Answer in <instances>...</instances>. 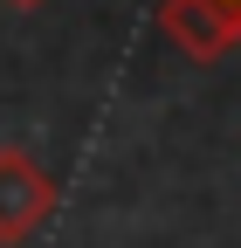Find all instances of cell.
Segmentation results:
<instances>
[{"mask_svg": "<svg viewBox=\"0 0 241 248\" xmlns=\"http://www.w3.org/2000/svg\"><path fill=\"white\" fill-rule=\"evenodd\" d=\"M55 179L48 166H35L21 145H0V241L21 248V241H35V228H48V214H55Z\"/></svg>", "mask_w": 241, "mask_h": 248, "instance_id": "cell-1", "label": "cell"}, {"mask_svg": "<svg viewBox=\"0 0 241 248\" xmlns=\"http://www.w3.org/2000/svg\"><path fill=\"white\" fill-rule=\"evenodd\" d=\"M159 28L179 55L221 62L227 48H241V0H159Z\"/></svg>", "mask_w": 241, "mask_h": 248, "instance_id": "cell-2", "label": "cell"}, {"mask_svg": "<svg viewBox=\"0 0 241 248\" xmlns=\"http://www.w3.org/2000/svg\"><path fill=\"white\" fill-rule=\"evenodd\" d=\"M14 7H48V0H14Z\"/></svg>", "mask_w": 241, "mask_h": 248, "instance_id": "cell-3", "label": "cell"}]
</instances>
